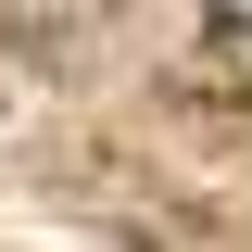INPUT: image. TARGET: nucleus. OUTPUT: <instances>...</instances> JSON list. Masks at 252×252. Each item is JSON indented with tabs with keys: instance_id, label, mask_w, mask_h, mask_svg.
<instances>
[{
	"instance_id": "nucleus-1",
	"label": "nucleus",
	"mask_w": 252,
	"mask_h": 252,
	"mask_svg": "<svg viewBox=\"0 0 252 252\" xmlns=\"http://www.w3.org/2000/svg\"><path fill=\"white\" fill-rule=\"evenodd\" d=\"M114 13L126 0H0V51L38 63V76H89L114 51Z\"/></svg>"
}]
</instances>
